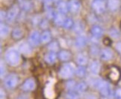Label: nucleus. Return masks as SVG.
<instances>
[{
    "instance_id": "1",
    "label": "nucleus",
    "mask_w": 121,
    "mask_h": 99,
    "mask_svg": "<svg viewBox=\"0 0 121 99\" xmlns=\"http://www.w3.org/2000/svg\"><path fill=\"white\" fill-rule=\"evenodd\" d=\"M6 62L11 66H16L19 64L20 60V53L15 49L8 50L5 53Z\"/></svg>"
},
{
    "instance_id": "2",
    "label": "nucleus",
    "mask_w": 121,
    "mask_h": 99,
    "mask_svg": "<svg viewBox=\"0 0 121 99\" xmlns=\"http://www.w3.org/2000/svg\"><path fill=\"white\" fill-rule=\"evenodd\" d=\"M96 86L99 89L101 94L105 97H111L112 95V90L110 87V85L104 80H98L96 83Z\"/></svg>"
},
{
    "instance_id": "3",
    "label": "nucleus",
    "mask_w": 121,
    "mask_h": 99,
    "mask_svg": "<svg viewBox=\"0 0 121 99\" xmlns=\"http://www.w3.org/2000/svg\"><path fill=\"white\" fill-rule=\"evenodd\" d=\"M75 73V69L71 65L69 64H65L61 68H60L59 71V75L60 77L64 79H69L73 76Z\"/></svg>"
},
{
    "instance_id": "4",
    "label": "nucleus",
    "mask_w": 121,
    "mask_h": 99,
    "mask_svg": "<svg viewBox=\"0 0 121 99\" xmlns=\"http://www.w3.org/2000/svg\"><path fill=\"white\" fill-rule=\"evenodd\" d=\"M91 7L96 14H100L105 11L106 3L104 0H94L91 4Z\"/></svg>"
},
{
    "instance_id": "5",
    "label": "nucleus",
    "mask_w": 121,
    "mask_h": 99,
    "mask_svg": "<svg viewBox=\"0 0 121 99\" xmlns=\"http://www.w3.org/2000/svg\"><path fill=\"white\" fill-rule=\"evenodd\" d=\"M18 77L15 74H11L4 80V85L8 89H13L18 83Z\"/></svg>"
},
{
    "instance_id": "6",
    "label": "nucleus",
    "mask_w": 121,
    "mask_h": 99,
    "mask_svg": "<svg viewBox=\"0 0 121 99\" xmlns=\"http://www.w3.org/2000/svg\"><path fill=\"white\" fill-rule=\"evenodd\" d=\"M20 11V8L17 5H13L9 11L7 13V17H6V20L8 23H11L15 20L16 17H17L18 14Z\"/></svg>"
},
{
    "instance_id": "7",
    "label": "nucleus",
    "mask_w": 121,
    "mask_h": 99,
    "mask_svg": "<svg viewBox=\"0 0 121 99\" xmlns=\"http://www.w3.org/2000/svg\"><path fill=\"white\" fill-rule=\"evenodd\" d=\"M69 11L72 13H77L81 8V2L79 0H69L68 2Z\"/></svg>"
},
{
    "instance_id": "8",
    "label": "nucleus",
    "mask_w": 121,
    "mask_h": 99,
    "mask_svg": "<svg viewBox=\"0 0 121 99\" xmlns=\"http://www.w3.org/2000/svg\"><path fill=\"white\" fill-rule=\"evenodd\" d=\"M29 42L31 45L34 46H38L41 42L40 33L38 31L31 32V33L29 35Z\"/></svg>"
},
{
    "instance_id": "9",
    "label": "nucleus",
    "mask_w": 121,
    "mask_h": 99,
    "mask_svg": "<svg viewBox=\"0 0 121 99\" xmlns=\"http://www.w3.org/2000/svg\"><path fill=\"white\" fill-rule=\"evenodd\" d=\"M19 51L23 55L29 56L32 53V47L29 43L23 42L19 47Z\"/></svg>"
},
{
    "instance_id": "10",
    "label": "nucleus",
    "mask_w": 121,
    "mask_h": 99,
    "mask_svg": "<svg viewBox=\"0 0 121 99\" xmlns=\"http://www.w3.org/2000/svg\"><path fill=\"white\" fill-rule=\"evenodd\" d=\"M35 88V82L34 80L31 79V78L26 80L22 86V90L26 91V92L34 90Z\"/></svg>"
},
{
    "instance_id": "11",
    "label": "nucleus",
    "mask_w": 121,
    "mask_h": 99,
    "mask_svg": "<svg viewBox=\"0 0 121 99\" xmlns=\"http://www.w3.org/2000/svg\"><path fill=\"white\" fill-rule=\"evenodd\" d=\"M100 58L104 61H108L113 58V52L109 48H104L100 52Z\"/></svg>"
},
{
    "instance_id": "12",
    "label": "nucleus",
    "mask_w": 121,
    "mask_h": 99,
    "mask_svg": "<svg viewBox=\"0 0 121 99\" xmlns=\"http://www.w3.org/2000/svg\"><path fill=\"white\" fill-rule=\"evenodd\" d=\"M120 6V0H108L107 2V7L111 11H117Z\"/></svg>"
},
{
    "instance_id": "13",
    "label": "nucleus",
    "mask_w": 121,
    "mask_h": 99,
    "mask_svg": "<svg viewBox=\"0 0 121 99\" xmlns=\"http://www.w3.org/2000/svg\"><path fill=\"white\" fill-rule=\"evenodd\" d=\"M86 43H87L86 37L83 35H80L76 38L75 41V45L78 48H82L86 45Z\"/></svg>"
},
{
    "instance_id": "14",
    "label": "nucleus",
    "mask_w": 121,
    "mask_h": 99,
    "mask_svg": "<svg viewBox=\"0 0 121 99\" xmlns=\"http://www.w3.org/2000/svg\"><path fill=\"white\" fill-rule=\"evenodd\" d=\"M57 9L58 11V13L63 14H67L69 11V8H68V3H67L64 1H60L58 3L57 5Z\"/></svg>"
},
{
    "instance_id": "15",
    "label": "nucleus",
    "mask_w": 121,
    "mask_h": 99,
    "mask_svg": "<svg viewBox=\"0 0 121 99\" xmlns=\"http://www.w3.org/2000/svg\"><path fill=\"white\" fill-rule=\"evenodd\" d=\"M89 70L93 74H97L100 71V64L98 61H93L89 66Z\"/></svg>"
},
{
    "instance_id": "16",
    "label": "nucleus",
    "mask_w": 121,
    "mask_h": 99,
    "mask_svg": "<svg viewBox=\"0 0 121 99\" xmlns=\"http://www.w3.org/2000/svg\"><path fill=\"white\" fill-rule=\"evenodd\" d=\"M91 33L95 38H100L103 35V30L98 25H94L91 28Z\"/></svg>"
},
{
    "instance_id": "17",
    "label": "nucleus",
    "mask_w": 121,
    "mask_h": 99,
    "mask_svg": "<svg viewBox=\"0 0 121 99\" xmlns=\"http://www.w3.org/2000/svg\"><path fill=\"white\" fill-rule=\"evenodd\" d=\"M44 59L46 62H48L49 64H52L53 62H55V60L57 59V54L55 52L49 51L48 53L46 54Z\"/></svg>"
},
{
    "instance_id": "18",
    "label": "nucleus",
    "mask_w": 121,
    "mask_h": 99,
    "mask_svg": "<svg viewBox=\"0 0 121 99\" xmlns=\"http://www.w3.org/2000/svg\"><path fill=\"white\" fill-rule=\"evenodd\" d=\"M58 57L59 58V59L63 61V62H66V61H68L71 58V54L67 50H61L59 51Z\"/></svg>"
},
{
    "instance_id": "19",
    "label": "nucleus",
    "mask_w": 121,
    "mask_h": 99,
    "mask_svg": "<svg viewBox=\"0 0 121 99\" xmlns=\"http://www.w3.org/2000/svg\"><path fill=\"white\" fill-rule=\"evenodd\" d=\"M66 18L67 17H65L64 14H63L58 13V14H56V15H55V17L54 18V20H55V23L56 25L63 26L65 20H66Z\"/></svg>"
},
{
    "instance_id": "20",
    "label": "nucleus",
    "mask_w": 121,
    "mask_h": 99,
    "mask_svg": "<svg viewBox=\"0 0 121 99\" xmlns=\"http://www.w3.org/2000/svg\"><path fill=\"white\" fill-rule=\"evenodd\" d=\"M76 62L78 65L80 66H85L87 62V58L85 54L84 53H79L77 56Z\"/></svg>"
},
{
    "instance_id": "21",
    "label": "nucleus",
    "mask_w": 121,
    "mask_h": 99,
    "mask_svg": "<svg viewBox=\"0 0 121 99\" xmlns=\"http://www.w3.org/2000/svg\"><path fill=\"white\" fill-rule=\"evenodd\" d=\"M20 6L24 11H30L31 9L32 5L29 0H20Z\"/></svg>"
},
{
    "instance_id": "22",
    "label": "nucleus",
    "mask_w": 121,
    "mask_h": 99,
    "mask_svg": "<svg viewBox=\"0 0 121 99\" xmlns=\"http://www.w3.org/2000/svg\"><path fill=\"white\" fill-rule=\"evenodd\" d=\"M9 32H10V29H9V27L5 24V23H1V25H0V32H1V37L2 38H4L7 35H8Z\"/></svg>"
},
{
    "instance_id": "23",
    "label": "nucleus",
    "mask_w": 121,
    "mask_h": 99,
    "mask_svg": "<svg viewBox=\"0 0 121 99\" xmlns=\"http://www.w3.org/2000/svg\"><path fill=\"white\" fill-rule=\"evenodd\" d=\"M40 38H41V42L43 44H46L48 42L50 41L51 40V34L49 31H44L40 35Z\"/></svg>"
},
{
    "instance_id": "24",
    "label": "nucleus",
    "mask_w": 121,
    "mask_h": 99,
    "mask_svg": "<svg viewBox=\"0 0 121 99\" xmlns=\"http://www.w3.org/2000/svg\"><path fill=\"white\" fill-rule=\"evenodd\" d=\"M11 35L13 37V38H14L15 40H19L22 37L23 32L19 28H16V29H14L12 31Z\"/></svg>"
},
{
    "instance_id": "25",
    "label": "nucleus",
    "mask_w": 121,
    "mask_h": 99,
    "mask_svg": "<svg viewBox=\"0 0 121 99\" xmlns=\"http://www.w3.org/2000/svg\"><path fill=\"white\" fill-rule=\"evenodd\" d=\"M62 26L64 28V29H71V28H73V26H74V23L71 18L67 17Z\"/></svg>"
},
{
    "instance_id": "26",
    "label": "nucleus",
    "mask_w": 121,
    "mask_h": 99,
    "mask_svg": "<svg viewBox=\"0 0 121 99\" xmlns=\"http://www.w3.org/2000/svg\"><path fill=\"white\" fill-rule=\"evenodd\" d=\"M76 74L78 77H82L85 75L86 74V69L85 68V66H78V67L76 69Z\"/></svg>"
},
{
    "instance_id": "27",
    "label": "nucleus",
    "mask_w": 121,
    "mask_h": 99,
    "mask_svg": "<svg viewBox=\"0 0 121 99\" xmlns=\"http://www.w3.org/2000/svg\"><path fill=\"white\" fill-rule=\"evenodd\" d=\"M86 89H87V86H86V84L85 83H83V82H81L79 83H78L76 85V90L77 92H84L85 90H86Z\"/></svg>"
},
{
    "instance_id": "28",
    "label": "nucleus",
    "mask_w": 121,
    "mask_h": 99,
    "mask_svg": "<svg viewBox=\"0 0 121 99\" xmlns=\"http://www.w3.org/2000/svg\"><path fill=\"white\" fill-rule=\"evenodd\" d=\"M48 48H49V51H52V52H55V53H56V51H58V48H59L58 42L52 41V43H50L49 45L48 46Z\"/></svg>"
},
{
    "instance_id": "29",
    "label": "nucleus",
    "mask_w": 121,
    "mask_h": 99,
    "mask_svg": "<svg viewBox=\"0 0 121 99\" xmlns=\"http://www.w3.org/2000/svg\"><path fill=\"white\" fill-rule=\"evenodd\" d=\"M83 29H84V25H83L82 23L77 22V23H75V24H74L73 29H74V31H75V32L79 33V32L83 31Z\"/></svg>"
},
{
    "instance_id": "30",
    "label": "nucleus",
    "mask_w": 121,
    "mask_h": 99,
    "mask_svg": "<svg viewBox=\"0 0 121 99\" xmlns=\"http://www.w3.org/2000/svg\"><path fill=\"white\" fill-rule=\"evenodd\" d=\"M67 98L68 99H78V93L74 91H70L67 94Z\"/></svg>"
},
{
    "instance_id": "31",
    "label": "nucleus",
    "mask_w": 121,
    "mask_h": 99,
    "mask_svg": "<svg viewBox=\"0 0 121 99\" xmlns=\"http://www.w3.org/2000/svg\"><path fill=\"white\" fill-rule=\"evenodd\" d=\"M109 33H110L111 37L114 38H117L120 37V32H118L117 29H111L110 30Z\"/></svg>"
},
{
    "instance_id": "32",
    "label": "nucleus",
    "mask_w": 121,
    "mask_h": 99,
    "mask_svg": "<svg viewBox=\"0 0 121 99\" xmlns=\"http://www.w3.org/2000/svg\"><path fill=\"white\" fill-rule=\"evenodd\" d=\"M76 85L75 84V83H74L73 80H70V81H69V82L67 83V87L70 91H73V89L74 88L76 89Z\"/></svg>"
},
{
    "instance_id": "33",
    "label": "nucleus",
    "mask_w": 121,
    "mask_h": 99,
    "mask_svg": "<svg viewBox=\"0 0 121 99\" xmlns=\"http://www.w3.org/2000/svg\"><path fill=\"white\" fill-rule=\"evenodd\" d=\"M114 96L116 99H121V89H117L114 92Z\"/></svg>"
},
{
    "instance_id": "34",
    "label": "nucleus",
    "mask_w": 121,
    "mask_h": 99,
    "mask_svg": "<svg viewBox=\"0 0 121 99\" xmlns=\"http://www.w3.org/2000/svg\"><path fill=\"white\" fill-rule=\"evenodd\" d=\"M5 74V68H4V66H3V63L2 62H1V77H2L3 75H4Z\"/></svg>"
},
{
    "instance_id": "35",
    "label": "nucleus",
    "mask_w": 121,
    "mask_h": 99,
    "mask_svg": "<svg viewBox=\"0 0 121 99\" xmlns=\"http://www.w3.org/2000/svg\"><path fill=\"white\" fill-rule=\"evenodd\" d=\"M116 50L118 51V53L121 54V41L120 42H118L116 44Z\"/></svg>"
},
{
    "instance_id": "36",
    "label": "nucleus",
    "mask_w": 121,
    "mask_h": 99,
    "mask_svg": "<svg viewBox=\"0 0 121 99\" xmlns=\"http://www.w3.org/2000/svg\"><path fill=\"white\" fill-rule=\"evenodd\" d=\"M7 17V13H5L4 11H1V20H3L4 18Z\"/></svg>"
},
{
    "instance_id": "37",
    "label": "nucleus",
    "mask_w": 121,
    "mask_h": 99,
    "mask_svg": "<svg viewBox=\"0 0 121 99\" xmlns=\"http://www.w3.org/2000/svg\"><path fill=\"white\" fill-rule=\"evenodd\" d=\"M0 92H1V99H4V98H5V94H4V92L3 91V89L1 88V89H0Z\"/></svg>"
},
{
    "instance_id": "38",
    "label": "nucleus",
    "mask_w": 121,
    "mask_h": 99,
    "mask_svg": "<svg viewBox=\"0 0 121 99\" xmlns=\"http://www.w3.org/2000/svg\"><path fill=\"white\" fill-rule=\"evenodd\" d=\"M17 99H27V98L24 95H22V96H20L19 98H17Z\"/></svg>"
},
{
    "instance_id": "39",
    "label": "nucleus",
    "mask_w": 121,
    "mask_h": 99,
    "mask_svg": "<svg viewBox=\"0 0 121 99\" xmlns=\"http://www.w3.org/2000/svg\"><path fill=\"white\" fill-rule=\"evenodd\" d=\"M60 1H62V0H52V2H57V3H58V2H60Z\"/></svg>"
},
{
    "instance_id": "40",
    "label": "nucleus",
    "mask_w": 121,
    "mask_h": 99,
    "mask_svg": "<svg viewBox=\"0 0 121 99\" xmlns=\"http://www.w3.org/2000/svg\"><path fill=\"white\" fill-rule=\"evenodd\" d=\"M40 1H41V2H46V1H47V0H40Z\"/></svg>"
}]
</instances>
